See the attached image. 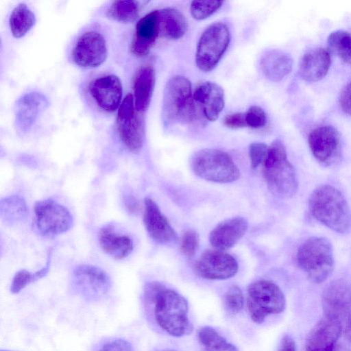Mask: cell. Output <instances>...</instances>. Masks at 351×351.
<instances>
[{
  "label": "cell",
  "mask_w": 351,
  "mask_h": 351,
  "mask_svg": "<svg viewBox=\"0 0 351 351\" xmlns=\"http://www.w3.org/2000/svg\"><path fill=\"white\" fill-rule=\"evenodd\" d=\"M230 41L228 27L223 23L209 25L202 34L196 49L195 63L204 72L213 70L227 50Z\"/></svg>",
  "instance_id": "8"
},
{
  "label": "cell",
  "mask_w": 351,
  "mask_h": 351,
  "mask_svg": "<svg viewBox=\"0 0 351 351\" xmlns=\"http://www.w3.org/2000/svg\"><path fill=\"white\" fill-rule=\"evenodd\" d=\"M197 336L204 351H238L234 345L230 343L212 327L200 328Z\"/></svg>",
  "instance_id": "30"
},
{
  "label": "cell",
  "mask_w": 351,
  "mask_h": 351,
  "mask_svg": "<svg viewBox=\"0 0 351 351\" xmlns=\"http://www.w3.org/2000/svg\"><path fill=\"white\" fill-rule=\"evenodd\" d=\"M159 34L158 10H154L138 21L131 44L132 52L138 57L147 55Z\"/></svg>",
  "instance_id": "19"
},
{
  "label": "cell",
  "mask_w": 351,
  "mask_h": 351,
  "mask_svg": "<svg viewBox=\"0 0 351 351\" xmlns=\"http://www.w3.org/2000/svg\"><path fill=\"white\" fill-rule=\"evenodd\" d=\"M285 306V295L275 283L262 280L249 285L247 306L254 323L262 324L268 315L282 313Z\"/></svg>",
  "instance_id": "7"
},
{
  "label": "cell",
  "mask_w": 351,
  "mask_h": 351,
  "mask_svg": "<svg viewBox=\"0 0 351 351\" xmlns=\"http://www.w3.org/2000/svg\"><path fill=\"white\" fill-rule=\"evenodd\" d=\"M223 3V1H193L190 6L191 14L196 20H204L216 12Z\"/></svg>",
  "instance_id": "35"
},
{
  "label": "cell",
  "mask_w": 351,
  "mask_h": 351,
  "mask_svg": "<svg viewBox=\"0 0 351 351\" xmlns=\"http://www.w3.org/2000/svg\"><path fill=\"white\" fill-rule=\"evenodd\" d=\"M72 55L75 63L82 67H97L107 58L108 49L106 40L97 32H86L77 39Z\"/></svg>",
  "instance_id": "15"
},
{
  "label": "cell",
  "mask_w": 351,
  "mask_h": 351,
  "mask_svg": "<svg viewBox=\"0 0 351 351\" xmlns=\"http://www.w3.org/2000/svg\"><path fill=\"white\" fill-rule=\"evenodd\" d=\"M160 34L169 40L182 38L188 29L185 16L178 10L167 8L158 10Z\"/></svg>",
  "instance_id": "27"
},
{
  "label": "cell",
  "mask_w": 351,
  "mask_h": 351,
  "mask_svg": "<svg viewBox=\"0 0 351 351\" xmlns=\"http://www.w3.org/2000/svg\"><path fill=\"white\" fill-rule=\"evenodd\" d=\"M322 301L325 316L336 321L351 342V283L343 279L331 282L324 289Z\"/></svg>",
  "instance_id": "9"
},
{
  "label": "cell",
  "mask_w": 351,
  "mask_h": 351,
  "mask_svg": "<svg viewBox=\"0 0 351 351\" xmlns=\"http://www.w3.org/2000/svg\"><path fill=\"white\" fill-rule=\"evenodd\" d=\"M195 103L191 83L182 75L167 82L162 98V118L165 126L189 123L195 118Z\"/></svg>",
  "instance_id": "4"
},
{
  "label": "cell",
  "mask_w": 351,
  "mask_h": 351,
  "mask_svg": "<svg viewBox=\"0 0 351 351\" xmlns=\"http://www.w3.org/2000/svg\"><path fill=\"white\" fill-rule=\"evenodd\" d=\"M193 99L209 121L217 120L225 106L223 89L219 84L209 81L201 82L195 87Z\"/></svg>",
  "instance_id": "18"
},
{
  "label": "cell",
  "mask_w": 351,
  "mask_h": 351,
  "mask_svg": "<svg viewBox=\"0 0 351 351\" xmlns=\"http://www.w3.org/2000/svg\"><path fill=\"white\" fill-rule=\"evenodd\" d=\"M333 351H351L349 348L342 345H336Z\"/></svg>",
  "instance_id": "43"
},
{
  "label": "cell",
  "mask_w": 351,
  "mask_h": 351,
  "mask_svg": "<svg viewBox=\"0 0 351 351\" xmlns=\"http://www.w3.org/2000/svg\"><path fill=\"white\" fill-rule=\"evenodd\" d=\"M1 351H8V350H1Z\"/></svg>",
  "instance_id": "45"
},
{
  "label": "cell",
  "mask_w": 351,
  "mask_h": 351,
  "mask_svg": "<svg viewBox=\"0 0 351 351\" xmlns=\"http://www.w3.org/2000/svg\"><path fill=\"white\" fill-rule=\"evenodd\" d=\"M89 91L102 110L114 112L120 104L123 90L117 76L107 75L93 81L89 86Z\"/></svg>",
  "instance_id": "17"
},
{
  "label": "cell",
  "mask_w": 351,
  "mask_h": 351,
  "mask_svg": "<svg viewBox=\"0 0 351 351\" xmlns=\"http://www.w3.org/2000/svg\"><path fill=\"white\" fill-rule=\"evenodd\" d=\"M339 104L343 111L351 115V82L347 84L341 90L339 96Z\"/></svg>",
  "instance_id": "41"
},
{
  "label": "cell",
  "mask_w": 351,
  "mask_h": 351,
  "mask_svg": "<svg viewBox=\"0 0 351 351\" xmlns=\"http://www.w3.org/2000/svg\"><path fill=\"white\" fill-rule=\"evenodd\" d=\"M194 269L202 278L225 280L237 274L238 263L234 257L224 251L207 250L198 258Z\"/></svg>",
  "instance_id": "14"
},
{
  "label": "cell",
  "mask_w": 351,
  "mask_h": 351,
  "mask_svg": "<svg viewBox=\"0 0 351 351\" xmlns=\"http://www.w3.org/2000/svg\"><path fill=\"white\" fill-rule=\"evenodd\" d=\"M143 298L145 303L153 307L157 324L167 333L180 337L192 332L188 302L180 293L153 281L145 286Z\"/></svg>",
  "instance_id": "1"
},
{
  "label": "cell",
  "mask_w": 351,
  "mask_h": 351,
  "mask_svg": "<svg viewBox=\"0 0 351 351\" xmlns=\"http://www.w3.org/2000/svg\"><path fill=\"white\" fill-rule=\"evenodd\" d=\"M98 351H134L131 343L123 339H115L104 344Z\"/></svg>",
  "instance_id": "39"
},
{
  "label": "cell",
  "mask_w": 351,
  "mask_h": 351,
  "mask_svg": "<svg viewBox=\"0 0 351 351\" xmlns=\"http://www.w3.org/2000/svg\"><path fill=\"white\" fill-rule=\"evenodd\" d=\"M315 158L322 165L332 166L341 157V141L338 130L332 125H321L313 129L308 138Z\"/></svg>",
  "instance_id": "13"
},
{
  "label": "cell",
  "mask_w": 351,
  "mask_h": 351,
  "mask_svg": "<svg viewBox=\"0 0 351 351\" xmlns=\"http://www.w3.org/2000/svg\"><path fill=\"white\" fill-rule=\"evenodd\" d=\"M308 208L316 220L333 231L346 234L351 230V210L336 187L330 184L317 186L309 197Z\"/></svg>",
  "instance_id": "2"
},
{
  "label": "cell",
  "mask_w": 351,
  "mask_h": 351,
  "mask_svg": "<svg viewBox=\"0 0 351 351\" xmlns=\"http://www.w3.org/2000/svg\"><path fill=\"white\" fill-rule=\"evenodd\" d=\"M223 304L226 311L231 315L241 312L244 304V298L238 286L232 285L227 290L223 296Z\"/></svg>",
  "instance_id": "34"
},
{
  "label": "cell",
  "mask_w": 351,
  "mask_h": 351,
  "mask_svg": "<svg viewBox=\"0 0 351 351\" xmlns=\"http://www.w3.org/2000/svg\"><path fill=\"white\" fill-rule=\"evenodd\" d=\"M224 125L231 129H240L247 126L245 112L227 114L223 119Z\"/></svg>",
  "instance_id": "40"
},
{
  "label": "cell",
  "mask_w": 351,
  "mask_h": 351,
  "mask_svg": "<svg viewBox=\"0 0 351 351\" xmlns=\"http://www.w3.org/2000/svg\"><path fill=\"white\" fill-rule=\"evenodd\" d=\"M143 222L149 237L156 242L167 244L176 241V232L151 198L145 199Z\"/></svg>",
  "instance_id": "16"
},
{
  "label": "cell",
  "mask_w": 351,
  "mask_h": 351,
  "mask_svg": "<svg viewBox=\"0 0 351 351\" xmlns=\"http://www.w3.org/2000/svg\"><path fill=\"white\" fill-rule=\"evenodd\" d=\"M263 165L265 180L273 194L289 198L296 193L298 182L295 171L287 158L286 148L281 141L276 139L268 147Z\"/></svg>",
  "instance_id": "3"
},
{
  "label": "cell",
  "mask_w": 351,
  "mask_h": 351,
  "mask_svg": "<svg viewBox=\"0 0 351 351\" xmlns=\"http://www.w3.org/2000/svg\"><path fill=\"white\" fill-rule=\"evenodd\" d=\"M139 5L136 1H114L107 11L110 19L120 23H131L136 19Z\"/></svg>",
  "instance_id": "32"
},
{
  "label": "cell",
  "mask_w": 351,
  "mask_h": 351,
  "mask_svg": "<svg viewBox=\"0 0 351 351\" xmlns=\"http://www.w3.org/2000/svg\"><path fill=\"white\" fill-rule=\"evenodd\" d=\"M36 18L32 11L25 3H19L13 9L9 19L12 36L16 38L23 37L34 26Z\"/></svg>",
  "instance_id": "28"
},
{
  "label": "cell",
  "mask_w": 351,
  "mask_h": 351,
  "mask_svg": "<svg viewBox=\"0 0 351 351\" xmlns=\"http://www.w3.org/2000/svg\"><path fill=\"white\" fill-rule=\"evenodd\" d=\"M330 56L322 47L313 48L306 52L300 60L299 74L307 82H317L327 74L330 66Z\"/></svg>",
  "instance_id": "22"
},
{
  "label": "cell",
  "mask_w": 351,
  "mask_h": 351,
  "mask_svg": "<svg viewBox=\"0 0 351 351\" xmlns=\"http://www.w3.org/2000/svg\"><path fill=\"white\" fill-rule=\"evenodd\" d=\"M119 136L124 145L133 153L141 151L145 139V120L136 110L134 97L127 95L119 107L117 117Z\"/></svg>",
  "instance_id": "10"
},
{
  "label": "cell",
  "mask_w": 351,
  "mask_h": 351,
  "mask_svg": "<svg viewBox=\"0 0 351 351\" xmlns=\"http://www.w3.org/2000/svg\"><path fill=\"white\" fill-rule=\"evenodd\" d=\"M47 104L46 98L38 93H29L21 97L16 106V129L23 132L29 130Z\"/></svg>",
  "instance_id": "23"
},
{
  "label": "cell",
  "mask_w": 351,
  "mask_h": 351,
  "mask_svg": "<svg viewBox=\"0 0 351 351\" xmlns=\"http://www.w3.org/2000/svg\"><path fill=\"white\" fill-rule=\"evenodd\" d=\"M34 211L36 229L45 237H56L72 227L73 218L69 210L53 199L38 201Z\"/></svg>",
  "instance_id": "11"
},
{
  "label": "cell",
  "mask_w": 351,
  "mask_h": 351,
  "mask_svg": "<svg viewBox=\"0 0 351 351\" xmlns=\"http://www.w3.org/2000/svg\"><path fill=\"white\" fill-rule=\"evenodd\" d=\"M296 258L301 269L315 283L325 281L333 270L332 246L324 237H313L305 240L298 250Z\"/></svg>",
  "instance_id": "5"
},
{
  "label": "cell",
  "mask_w": 351,
  "mask_h": 351,
  "mask_svg": "<svg viewBox=\"0 0 351 351\" xmlns=\"http://www.w3.org/2000/svg\"><path fill=\"white\" fill-rule=\"evenodd\" d=\"M327 45L328 51L351 64V32L346 30L332 32L328 37Z\"/></svg>",
  "instance_id": "31"
},
{
  "label": "cell",
  "mask_w": 351,
  "mask_h": 351,
  "mask_svg": "<svg viewBox=\"0 0 351 351\" xmlns=\"http://www.w3.org/2000/svg\"><path fill=\"white\" fill-rule=\"evenodd\" d=\"M99 243L106 254L117 260L128 256L134 247L132 239L128 235L118 232L111 225L100 229Z\"/></svg>",
  "instance_id": "24"
},
{
  "label": "cell",
  "mask_w": 351,
  "mask_h": 351,
  "mask_svg": "<svg viewBox=\"0 0 351 351\" xmlns=\"http://www.w3.org/2000/svg\"><path fill=\"white\" fill-rule=\"evenodd\" d=\"M72 285L79 295L87 300L95 301L108 294L111 288V280L101 269L90 265H81L73 271Z\"/></svg>",
  "instance_id": "12"
},
{
  "label": "cell",
  "mask_w": 351,
  "mask_h": 351,
  "mask_svg": "<svg viewBox=\"0 0 351 351\" xmlns=\"http://www.w3.org/2000/svg\"><path fill=\"white\" fill-rule=\"evenodd\" d=\"M293 60L289 54L278 49L265 52L260 60V68L266 78L272 82L282 80L291 71Z\"/></svg>",
  "instance_id": "25"
},
{
  "label": "cell",
  "mask_w": 351,
  "mask_h": 351,
  "mask_svg": "<svg viewBox=\"0 0 351 351\" xmlns=\"http://www.w3.org/2000/svg\"><path fill=\"white\" fill-rule=\"evenodd\" d=\"M247 221L242 217L228 219L213 228L209 241L216 250H226L232 247L245 234Z\"/></svg>",
  "instance_id": "20"
},
{
  "label": "cell",
  "mask_w": 351,
  "mask_h": 351,
  "mask_svg": "<svg viewBox=\"0 0 351 351\" xmlns=\"http://www.w3.org/2000/svg\"><path fill=\"white\" fill-rule=\"evenodd\" d=\"M49 267L50 256H49L46 265L37 271L33 273L25 269L17 271L12 279L10 291L12 293H17L27 285L43 278L49 272Z\"/></svg>",
  "instance_id": "33"
},
{
  "label": "cell",
  "mask_w": 351,
  "mask_h": 351,
  "mask_svg": "<svg viewBox=\"0 0 351 351\" xmlns=\"http://www.w3.org/2000/svg\"><path fill=\"white\" fill-rule=\"evenodd\" d=\"M199 246V237L193 230H186L181 239L180 250L188 258L193 257L196 253Z\"/></svg>",
  "instance_id": "36"
},
{
  "label": "cell",
  "mask_w": 351,
  "mask_h": 351,
  "mask_svg": "<svg viewBox=\"0 0 351 351\" xmlns=\"http://www.w3.org/2000/svg\"><path fill=\"white\" fill-rule=\"evenodd\" d=\"M268 147L263 143H253L249 146V156L252 169L263 164L267 156Z\"/></svg>",
  "instance_id": "38"
},
{
  "label": "cell",
  "mask_w": 351,
  "mask_h": 351,
  "mask_svg": "<svg viewBox=\"0 0 351 351\" xmlns=\"http://www.w3.org/2000/svg\"><path fill=\"white\" fill-rule=\"evenodd\" d=\"M245 121L247 126L252 128H261L267 123V116L264 110L258 106H252L246 112Z\"/></svg>",
  "instance_id": "37"
},
{
  "label": "cell",
  "mask_w": 351,
  "mask_h": 351,
  "mask_svg": "<svg viewBox=\"0 0 351 351\" xmlns=\"http://www.w3.org/2000/svg\"><path fill=\"white\" fill-rule=\"evenodd\" d=\"M279 351H295V343L291 337L286 335L282 338Z\"/></svg>",
  "instance_id": "42"
},
{
  "label": "cell",
  "mask_w": 351,
  "mask_h": 351,
  "mask_svg": "<svg viewBox=\"0 0 351 351\" xmlns=\"http://www.w3.org/2000/svg\"><path fill=\"white\" fill-rule=\"evenodd\" d=\"M155 71L152 66L141 68L134 80V100L136 110L144 112L148 108L154 90Z\"/></svg>",
  "instance_id": "26"
},
{
  "label": "cell",
  "mask_w": 351,
  "mask_h": 351,
  "mask_svg": "<svg viewBox=\"0 0 351 351\" xmlns=\"http://www.w3.org/2000/svg\"><path fill=\"white\" fill-rule=\"evenodd\" d=\"M341 332L340 325L326 316L313 328L306 340V351H333Z\"/></svg>",
  "instance_id": "21"
},
{
  "label": "cell",
  "mask_w": 351,
  "mask_h": 351,
  "mask_svg": "<svg viewBox=\"0 0 351 351\" xmlns=\"http://www.w3.org/2000/svg\"><path fill=\"white\" fill-rule=\"evenodd\" d=\"M27 211L25 200L18 195L9 196L1 200L0 216L6 224L21 222L26 217Z\"/></svg>",
  "instance_id": "29"
},
{
  "label": "cell",
  "mask_w": 351,
  "mask_h": 351,
  "mask_svg": "<svg viewBox=\"0 0 351 351\" xmlns=\"http://www.w3.org/2000/svg\"><path fill=\"white\" fill-rule=\"evenodd\" d=\"M191 165L195 175L213 182L230 183L239 178L240 171L232 157L217 149H202L195 152Z\"/></svg>",
  "instance_id": "6"
},
{
  "label": "cell",
  "mask_w": 351,
  "mask_h": 351,
  "mask_svg": "<svg viewBox=\"0 0 351 351\" xmlns=\"http://www.w3.org/2000/svg\"><path fill=\"white\" fill-rule=\"evenodd\" d=\"M161 351H176L174 350H170V349H166V350H162Z\"/></svg>",
  "instance_id": "44"
}]
</instances>
